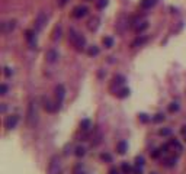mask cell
Returning <instances> with one entry per match:
<instances>
[{"label":"cell","mask_w":186,"mask_h":174,"mask_svg":"<svg viewBox=\"0 0 186 174\" xmlns=\"http://www.w3.org/2000/svg\"><path fill=\"white\" fill-rule=\"evenodd\" d=\"M68 39H70V42L76 47L77 51H83L86 48V38L83 35L77 34L74 29H70V31H68Z\"/></svg>","instance_id":"obj_1"},{"label":"cell","mask_w":186,"mask_h":174,"mask_svg":"<svg viewBox=\"0 0 186 174\" xmlns=\"http://www.w3.org/2000/svg\"><path fill=\"white\" fill-rule=\"evenodd\" d=\"M36 119H38L36 106H35V102H31L29 106H28V112H26V122H28L29 126H34L36 123Z\"/></svg>","instance_id":"obj_2"},{"label":"cell","mask_w":186,"mask_h":174,"mask_svg":"<svg viewBox=\"0 0 186 174\" xmlns=\"http://www.w3.org/2000/svg\"><path fill=\"white\" fill-rule=\"evenodd\" d=\"M60 170H61V160L58 155H54L48 164V174H60Z\"/></svg>","instance_id":"obj_3"},{"label":"cell","mask_w":186,"mask_h":174,"mask_svg":"<svg viewBox=\"0 0 186 174\" xmlns=\"http://www.w3.org/2000/svg\"><path fill=\"white\" fill-rule=\"evenodd\" d=\"M64 96H66V88L63 84H58V86L55 87V99H57V107L60 109L61 107V103H63V100H64Z\"/></svg>","instance_id":"obj_4"},{"label":"cell","mask_w":186,"mask_h":174,"mask_svg":"<svg viewBox=\"0 0 186 174\" xmlns=\"http://www.w3.org/2000/svg\"><path fill=\"white\" fill-rule=\"evenodd\" d=\"M45 23H47V16H45V13L44 12H41L36 19H35V31H42V28L45 26Z\"/></svg>","instance_id":"obj_5"},{"label":"cell","mask_w":186,"mask_h":174,"mask_svg":"<svg viewBox=\"0 0 186 174\" xmlns=\"http://www.w3.org/2000/svg\"><path fill=\"white\" fill-rule=\"evenodd\" d=\"M15 28H16V20H7V22L1 23V32L4 35L10 34Z\"/></svg>","instance_id":"obj_6"},{"label":"cell","mask_w":186,"mask_h":174,"mask_svg":"<svg viewBox=\"0 0 186 174\" xmlns=\"http://www.w3.org/2000/svg\"><path fill=\"white\" fill-rule=\"evenodd\" d=\"M42 103H44V109H45L47 112H50V113L55 112V110H58L57 103H52L48 97H44V99H42Z\"/></svg>","instance_id":"obj_7"},{"label":"cell","mask_w":186,"mask_h":174,"mask_svg":"<svg viewBox=\"0 0 186 174\" xmlns=\"http://www.w3.org/2000/svg\"><path fill=\"white\" fill-rule=\"evenodd\" d=\"M17 122H19V118H17L16 115H12V116H9L6 122H4V128L6 129H13V128H16Z\"/></svg>","instance_id":"obj_8"},{"label":"cell","mask_w":186,"mask_h":174,"mask_svg":"<svg viewBox=\"0 0 186 174\" xmlns=\"http://www.w3.org/2000/svg\"><path fill=\"white\" fill-rule=\"evenodd\" d=\"M45 60H47V63H50V64L57 63V60H58V52L55 51V50H48V51L45 52Z\"/></svg>","instance_id":"obj_9"},{"label":"cell","mask_w":186,"mask_h":174,"mask_svg":"<svg viewBox=\"0 0 186 174\" xmlns=\"http://www.w3.org/2000/svg\"><path fill=\"white\" fill-rule=\"evenodd\" d=\"M86 15H87V7H86V6H77V7H74V10H73V16L77 17V19L86 16Z\"/></svg>","instance_id":"obj_10"},{"label":"cell","mask_w":186,"mask_h":174,"mask_svg":"<svg viewBox=\"0 0 186 174\" xmlns=\"http://www.w3.org/2000/svg\"><path fill=\"white\" fill-rule=\"evenodd\" d=\"M127 148H128V145H127L125 141H119L118 144H117V151H118V154H121V155L127 152Z\"/></svg>","instance_id":"obj_11"},{"label":"cell","mask_w":186,"mask_h":174,"mask_svg":"<svg viewBox=\"0 0 186 174\" xmlns=\"http://www.w3.org/2000/svg\"><path fill=\"white\" fill-rule=\"evenodd\" d=\"M98 26H99V17H92L89 20V29L90 31H96Z\"/></svg>","instance_id":"obj_12"},{"label":"cell","mask_w":186,"mask_h":174,"mask_svg":"<svg viewBox=\"0 0 186 174\" xmlns=\"http://www.w3.org/2000/svg\"><path fill=\"white\" fill-rule=\"evenodd\" d=\"M156 1L157 0H143L141 1V7L143 9H151L153 6L156 4Z\"/></svg>","instance_id":"obj_13"},{"label":"cell","mask_w":186,"mask_h":174,"mask_svg":"<svg viewBox=\"0 0 186 174\" xmlns=\"http://www.w3.org/2000/svg\"><path fill=\"white\" fill-rule=\"evenodd\" d=\"M102 42H103V45H105L106 48H112V47H114V39H112L111 36H105Z\"/></svg>","instance_id":"obj_14"},{"label":"cell","mask_w":186,"mask_h":174,"mask_svg":"<svg viewBox=\"0 0 186 174\" xmlns=\"http://www.w3.org/2000/svg\"><path fill=\"white\" fill-rule=\"evenodd\" d=\"M99 52H101V50H99L98 47H95V45L87 50V54H89L90 57H96V55H99Z\"/></svg>","instance_id":"obj_15"},{"label":"cell","mask_w":186,"mask_h":174,"mask_svg":"<svg viewBox=\"0 0 186 174\" xmlns=\"http://www.w3.org/2000/svg\"><path fill=\"white\" fill-rule=\"evenodd\" d=\"M145 41H147V38H145V36H141V38H137L135 41L132 42V45H131V47L134 48V47H138V45H143V44H144Z\"/></svg>","instance_id":"obj_16"},{"label":"cell","mask_w":186,"mask_h":174,"mask_svg":"<svg viewBox=\"0 0 186 174\" xmlns=\"http://www.w3.org/2000/svg\"><path fill=\"white\" fill-rule=\"evenodd\" d=\"M164 119H166V116H164L163 113H157V115L153 118V122H154V123H160V122H164Z\"/></svg>","instance_id":"obj_17"},{"label":"cell","mask_w":186,"mask_h":174,"mask_svg":"<svg viewBox=\"0 0 186 174\" xmlns=\"http://www.w3.org/2000/svg\"><path fill=\"white\" fill-rule=\"evenodd\" d=\"M121 170H122V173H124V174H131V173H132V168H131L127 162H124V164L121 165Z\"/></svg>","instance_id":"obj_18"},{"label":"cell","mask_w":186,"mask_h":174,"mask_svg":"<svg viewBox=\"0 0 186 174\" xmlns=\"http://www.w3.org/2000/svg\"><path fill=\"white\" fill-rule=\"evenodd\" d=\"M163 164H164L166 167H173V165L176 164V158H173V157H172V158H166V160L163 161Z\"/></svg>","instance_id":"obj_19"},{"label":"cell","mask_w":186,"mask_h":174,"mask_svg":"<svg viewBox=\"0 0 186 174\" xmlns=\"http://www.w3.org/2000/svg\"><path fill=\"white\" fill-rule=\"evenodd\" d=\"M128 94H130V88H122V90H119V93H117V96H118L119 99H124Z\"/></svg>","instance_id":"obj_20"},{"label":"cell","mask_w":186,"mask_h":174,"mask_svg":"<svg viewBox=\"0 0 186 174\" xmlns=\"http://www.w3.org/2000/svg\"><path fill=\"white\" fill-rule=\"evenodd\" d=\"M34 38H35V34L34 31H26V39L29 41V44L34 47Z\"/></svg>","instance_id":"obj_21"},{"label":"cell","mask_w":186,"mask_h":174,"mask_svg":"<svg viewBox=\"0 0 186 174\" xmlns=\"http://www.w3.org/2000/svg\"><path fill=\"white\" fill-rule=\"evenodd\" d=\"M80 128H82L83 131H87V129L90 128V121H89V119H83L82 123H80Z\"/></svg>","instance_id":"obj_22"},{"label":"cell","mask_w":186,"mask_h":174,"mask_svg":"<svg viewBox=\"0 0 186 174\" xmlns=\"http://www.w3.org/2000/svg\"><path fill=\"white\" fill-rule=\"evenodd\" d=\"M124 81H125V77H124V75H115V77H114V83H115V84H124Z\"/></svg>","instance_id":"obj_23"},{"label":"cell","mask_w":186,"mask_h":174,"mask_svg":"<svg viewBox=\"0 0 186 174\" xmlns=\"http://www.w3.org/2000/svg\"><path fill=\"white\" fill-rule=\"evenodd\" d=\"M85 154H86V150L83 147H77V148H76V155L77 157H83Z\"/></svg>","instance_id":"obj_24"},{"label":"cell","mask_w":186,"mask_h":174,"mask_svg":"<svg viewBox=\"0 0 186 174\" xmlns=\"http://www.w3.org/2000/svg\"><path fill=\"white\" fill-rule=\"evenodd\" d=\"M147 26H148V23H147V22H143V25H138V28H137V32H138V34H141L144 29H147Z\"/></svg>","instance_id":"obj_25"},{"label":"cell","mask_w":186,"mask_h":174,"mask_svg":"<svg viewBox=\"0 0 186 174\" xmlns=\"http://www.w3.org/2000/svg\"><path fill=\"white\" fill-rule=\"evenodd\" d=\"M135 165L137 167H143V165H144V158H143V157H137L135 158Z\"/></svg>","instance_id":"obj_26"},{"label":"cell","mask_w":186,"mask_h":174,"mask_svg":"<svg viewBox=\"0 0 186 174\" xmlns=\"http://www.w3.org/2000/svg\"><path fill=\"white\" fill-rule=\"evenodd\" d=\"M108 4V0H99L98 3H96V6H98V9H103L105 6Z\"/></svg>","instance_id":"obj_27"},{"label":"cell","mask_w":186,"mask_h":174,"mask_svg":"<svg viewBox=\"0 0 186 174\" xmlns=\"http://www.w3.org/2000/svg\"><path fill=\"white\" fill-rule=\"evenodd\" d=\"M170 144H172L173 147H176V150H177V151H182V145H180V144H179V142H177L176 139H173V141H172Z\"/></svg>","instance_id":"obj_28"},{"label":"cell","mask_w":186,"mask_h":174,"mask_svg":"<svg viewBox=\"0 0 186 174\" xmlns=\"http://www.w3.org/2000/svg\"><path fill=\"white\" fill-rule=\"evenodd\" d=\"M169 110H170V112H177V110H179V104H177V103H172L169 106Z\"/></svg>","instance_id":"obj_29"},{"label":"cell","mask_w":186,"mask_h":174,"mask_svg":"<svg viewBox=\"0 0 186 174\" xmlns=\"http://www.w3.org/2000/svg\"><path fill=\"white\" fill-rule=\"evenodd\" d=\"M101 158L103 161H106V162H111V161H112V157L109 155V154H102Z\"/></svg>","instance_id":"obj_30"},{"label":"cell","mask_w":186,"mask_h":174,"mask_svg":"<svg viewBox=\"0 0 186 174\" xmlns=\"http://www.w3.org/2000/svg\"><path fill=\"white\" fill-rule=\"evenodd\" d=\"M160 135H163V137H167V135H170L172 134V131L170 129H160V132H158Z\"/></svg>","instance_id":"obj_31"},{"label":"cell","mask_w":186,"mask_h":174,"mask_svg":"<svg viewBox=\"0 0 186 174\" xmlns=\"http://www.w3.org/2000/svg\"><path fill=\"white\" fill-rule=\"evenodd\" d=\"M6 93H7V86H6V84H1V87H0V94L4 96Z\"/></svg>","instance_id":"obj_32"},{"label":"cell","mask_w":186,"mask_h":174,"mask_svg":"<svg viewBox=\"0 0 186 174\" xmlns=\"http://www.w3.org/2000/svg\"><path fill=\"white\" fill-rule=\"evenodd\" d=\"M140 121L144 122V123H145V122H148V118H147V115H145V113H141V115H140Z\"/></svg>","instance_id":"obj_33"},{"label":"cell","mask_w":186,"mask_h":174,"mask_svg":"<svg viewBox=\"0 0 186 174\" xmlns=\"http://www.w3.org/2000/svg\"><path fill=\"white\" fill-rule=\"evenodd\" d=\"M4 75H6V77H10V75H12V70L9 68V67L4 68Z\"/></svg>","instance_id":"obj_34"},{"label":"cell","mask_w":186,"mask_h":174,"mask_svg":"<svg viewBox=\"0 0 186 174\" xmlns=\"http://www.w3.org/2000/svg\"><path fill=\"white\" fill-rule=\"evenodd\" d=\"M160 154H161V150H156V151H154V152L151 154V157H153V158H157V157L160 155Z\"/></svg>","instance_id":"obj_35"},{"label":"cell","mask_w":186,"mask_h":174,"mask_svg":"<svg viewBox=\"0 0 186 174\" xmlns=\"http://www.w3.org/2000/svg\"><path fill=\"white\" fill-rule=\"evenodd\" d=\"M67 1L68 0H58V6H60V7H64V6L67 4Z\"/></svg>","instance_id":"obj_36"},{"label":"cell","mask_w":186,"mask_h":174,"mask_svg":"<svg viewBox=\"0 0 186 174\" xmlns=\"http://www.w3.org/2000/svg\"><path fill=\"white\" fill-rule=\"evenodd\" d=\"M134 174H143V170H141L140 167H137L135 170H134Z\"/></svg>","instance_id":"obj_37"},{"label":"cell","mask_w":186,"mask_h":174,"mask_svg":"<svg viewBox=\"0 0 186 174\" xmlns=\"http://www.w3.org/2000/svg\"><path fill=\"white\" fill-rule=\"evenodd\" d=\"M109 174H119V171L117 170V168H112V170L109 171Z\"/></svg>","instance_id":"obj_38"},{"label":"cell","mask_w":186,"mask_h":174,"mask_svg":"<svg viewBox=\"0 0 186 174\" xmlns=\"http://www.w3.org/2000/svg\"><path fill=\"white\" fill-rule=\"evenodd\" d=\"M182 134L186 137V126H183V128H182Z\"/></svg>","instance_id":"obj_39"},{"label":"cell","mask_w":186,"mask_h":174,"mask_svg":"<svg viewBox=\"0 0 186 174\" xmlns=\"http://www.w3.org/2000/svg\"><path fill=\"white\" fill-rule=\"evenodd\" d=\"M79 174H85V173H79Z\"/></svg>","instance_id":"obj_40"},{"label":"cell","mask_w":186,"mask_h":174,"mask_svg":"<svg viewBox=\"0 0 186 174\" xmlns=\"http://www.w3.org/2000/svg\"><path fill=\"white\" fill-rule=\"evenodd\" d=\"M87 1H92V0H87Z\"/></svg>","instance_id":"obj_41"},{"label":"cell","mask_w":186,"mask_h":174,"mask_svg":"<svg viewBox=\"0 0 186 174\" xmlns=\"http://www.w3.org/2000/svg\"><path fill=\"white\" fill-rule=\"evenodd\" d=\"M153 174H156V173H153Z\"/></svg>","instance_id":"obj_42"}]
</instances>
